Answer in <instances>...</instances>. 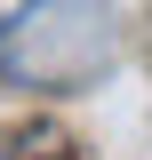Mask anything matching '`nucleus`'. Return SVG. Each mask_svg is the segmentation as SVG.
Instances as JSON below:
<instances>
[{"label": "nucleus", "mask_w": 152, "mask_h": 160, "mask_svg": "<svg viewBox=\"0 0 152 160\" xmlns=\"http://www.w3.org/2000/svg\"><path fill=\"white\" fill-rule=\"evenodd\" d=\"M112 48V24L88 0H24L16 24H0V64L32 88H64V80H88Z\"/></svg>", "instance_id": "1"}]
</instances>
